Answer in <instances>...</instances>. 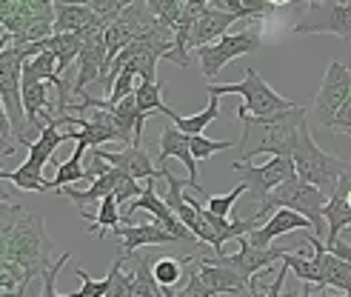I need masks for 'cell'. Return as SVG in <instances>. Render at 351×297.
Returning <instances> with one entry per match:
<instances>
[{
  "instance_id": "obj_1",
  "label": "cell",
  "mask_w": 351,
  "mask_h": 297,
  "mask_svg": "<svg viewBox=\"0 0 351 297\" xmlns=\"http://www.w3.org/2000/svg\"><path fill=\"white\" fill-rule=\"evenodd\" d=\"M0 260H9L26 269L32 277H43L51 266L55 240L46 232V220L38 212H29L26 206L12 203L3 195V212H0Z\"/></svg>"
},
{
  "instance_id": "obj_2",
  "label": "cell",
  "mask_w": 351,
  "mask_h": 297,
  "mask_svg": "<svg viewBox=\"0 0 351 297\" xmlns=\"http://www.w3.org/2000/svg\"><path fill=\"white\" fill-rule=\"evenodd\" d=\"M306 109L294 106L289 112H280L271 117H252L240 115L237 120L243 123L240 137V161L249 163L257 154H271V157H291L300 141V126L306 123Z\"/></svg>"
},
{
  "instance_id": "obj_3",
  "label": "cell",
  "mask_w": 351,
  "mask_h": 297,
  "mask_svg": "<svg viewBox=\"0 0 351 297\" xmlns=\"http://www.w3.org/2000/svg\"><path fill=\"white\" fill-rule=\"evenodd\" d=\"M326 206H328V195L320 191L317 186L306 183L303 178H291L289 183H283L280 189H274L271 195L263 200V209L257 212V220H263L269 212L274 215L277 209H291V212L303 215L311 220L314 235L326 237L328 235V223H326Z\"/></svg>"
},
{
  "instance_id": "obj_4",
  "label": "cell",
  "mask_w": 351,
  "mask_h": 297,
  "mask_svg": "<svg viewBox=\"0 0 351 297\" xmlns=\"http://www.w3.org/2000/svg\"><path fill=\"white\" fill-rule=\"evenodd\" d=\"M291 157H294V166H297V178L317 186L328 198H331V191L337 189L340 178L351 169V161H343V157L331 154L314 143V137L308 132V120L300 126V141H297V149Z\"/></svg>"
},
{
  "instance_id": "obj_5",
  "label": "cell",
  "mask_w": 351,
  "mask_h": 297,
  "mask_svg": "<svg viewBox=\"0 0 351 297\" xmlns=\"http://www.w3.org/2000/svg\"><path fill=\"white\" fill-rule=\"evenodd\" d=\"M208 95H240L243 97V106L234 112L240 115H252V117H271L280 112H289L294 109L297 103L280 97V92H274L271 86L257 75V69H245V78L240 83H208Z\"/></svg>"
},
{
  "instance_id": "obj_6",
  "label": "cell",
  "mask_w": 351,
  "mask_h": 297,
  "mask_svg": "<svg viewBox=\"0 0 351 297\" xmlns=\"http://www.w3.org/2000/svg\"><path fill=\"white\" fill-rule=\"evenodd\" d=\"M0 100H3V115L17 134V141L32 146L34 137L26 106H23V58L17 55V49H0Z\"/></svg>"
},
{
  "instance_id": "obj_7",
  "label": "cell",
  "mask_w": 351,
  "mask_h": 297,
  "mask_svg": "<svg viewBox=\"0 0 351 297\" xmlns=\"http://www.w3.org/2000/svg\"><path fill=\"white\" fill-rule=\"evenodd\" d=\"M257 49H260V32L257 29H243V32H234V34H226V38L208 43V46L195 49V55L200 60V72L206 75L208 83H212L232 60H237L243 55H254Z\"/></svg>"
},
{
  "instance_id": "obj_8",
  "label": "cell",
  "mask_w": 351,
  "mask_h": 297,
  "mask_svg": "<svg viewBox=\"0 0 351 297\" xmlns=\"http://www.w3.org/2000/svg\"><path fill=\"white\" fill-rule=\"evenodd\" d=\"M294 34H337L351 40V3L346 0H317L306 6L300 21L291 29Z\"/></svg>"
},
{
  "instance_id": "obj_9",
  "label": "cell",
  "mask_w": 351,
  "mask_h": 297,
  "mask_svg": "<svg viewBox=\"0 0 351 297\" xmlns=\"http://www.w3.org/2000/svg\"><path fill=\"white\" fill-rule=\"evenodd\" d=\"M232 171L240 174V183L249 186L252 198H254L260 206H263V200H266L274 189H280L283 183H289L291 178H297L294 157H271V161L263 163V166L234 161V163H232Z\"/></svg>"
},
{
  "instance_id": "obj_10",
  "label": "cell",
  "mask_w": 351,
  "mask_h": 297,
  "mask_svg": "<svg viewBox=\"0 0 351 297\" xmlns=\"http://www.w3.org/2000/svg\"><path fill=\"white\" fill-rule=\"evenodd\" d=\"M348 97H351V66L331 60L323 75L320 92L314 97V106H311L314 120H317L323 129H331V120H335V115L340 112V106Z\"/></svg>"
},
{
  "instance_id": "obj_11",
  "label": "cell",
  "mask_w": 351,
  "mask_h": 297,
  "mask_svg": "<svg viewBox=\"0 0 351 297\" xmlns=\"http://www.w3.org/2000/svg\"><path fill=\"white\" fill-rule=\"evenodd\" d=\"M286 249H257L252 246L249 237H240V249L234 254H208V260L217 266H229L234 269L237 274H243L245 281H252V277L263 274L271 263H277V260H283Z\"/></svg>"
},
{
  "instance_id": "obj_12",
  "label": "cell",
  "mask_w": 351,
  "mask_h": 297,
  "mask_svg": "<svg viewBox=\"0 0 351 297\" xmlns=\"http://www.w3.org/2000/svg\"><path fill=\"white\" fill-rule=\"evenodd\" d=\"M140 209H143V212H149V215H152L157 223L163 226V229H169L174 237H180L183 243L197 240L195 235H191V232L186 229V223H183L178 215L171 212V206H169V203H166L160 195H157V186H154V180H146V191H143V195H140L137 200H132V203H129V212H126V217H123V220L132 223V217L140 212Z\"/></svg>"
},
{
  "instance_id": "obj_13",
  "label": "cell",
  "mask_w": 351,
  "mask_h": 297,
  "mask_svg": "<svg viewBox=\"0 0 351 297\" xmlns=\"http://www.w3.org/2000/svg\"><path fill=\"white\" fill-rule=\"evenodd\" d=\"M303 237H306V243L311 246V257L317 260V266H320L323 289H326V286H328V289H340L346 297H351V263L340 260L314 232H308V235H303Z\"/></svg>"
},
{
  "instance_id": "obj_14",
  "label": "cell",
  "mask_w": 351,
  "mask_h": 297,
  "mask_svg": "<svg viewBox=\"0 0 351 297\" xmlns=\"http://www.w3.org/2000/svg\"><path fill=\"white\" fill-rule=\"evenodd\" d=\"M114 237L120 240V254L132 257L137 249L143 246H166V243H178L180 237H174L169 229H163L160 223H120L114 229Z\"/></svg>"
},
{
  "instance_id": "obj_15",
  "label": "cell",
  "mask_w": 351,
  "mask_h": 297,
  "mask_svg": "<svg viewBox=\"0 0 351 297\" xmlns=\"http://www.w3.org/2000/svg\"><path fill=\"white\" fill-rule=\"evenodd\" d=\"M100 161H109L114 169L126 171L134 180H157L163 178V169L154 166V161L146 154V146H126L123 152H106V149H92Z\"/></svg>"
},
{
  "instance_id": "obj_16",
  "label": "cell",
  "mask_w": 351,
  "mask_h": 297,
  "mask_svg": "<svg viewBox=\"0 0 351 297\" xmlns=\"http://www.w3.org/2000/svg\"><path fill=\"white\" fill-rule=\"evenodd\" d=\"M169 157H174V161H180L186 169H189V180H191V189L197 191V195H203V189L197 183V161L195 154H191V143H189V134L180 132L178 126H166L163 134H160V152H157V163H160V169L166 166Z\"/></svg>"
},
{
  "instance_id": "obj_17",
  "label": "cell",
  "mask_w": 351,
  "mask_h": 297,
  "mask_svg": "<svg viewBox=\"0 0 351 297\" xmlns=\"http://www.w3.org/2000/svg\"><path fill=\"white\" fill-rule=\"evenodd\" d=\"M297 229H303V232L311 229V232H314V226H311L308 217L291 212V209H277V212H274L266 223L257 226V229L249 235V240H252V246H257V249H271V240H274V237L289 235V232H297Z\"/></svg>"
},
{
  "instance_id": "obj_18",
  "label": "cell",
  "mask_w": 351,
  "mask_h": 297,
  "mask_svg": "<svg viewBox=\"0 0 351 297\" xmlns=\"http://www.w3.org/2000/svg\"><path fill=\"white\" fill-rule=\"evenodd\" d=\"M89 29H109L100 17L83 3L72 0H55V34H86Z\"/></svg>"
},
{
  "instance_id": "obj_19",
  "label": "cell",
  "mask_w": 351,
  "mask_h": 297,
  "mask_svg": "<svg viewBox=\"0 0 351 297\" xmlns=\"http://www.w3.org/2000/svg\"><path fill=\"white\" fill-rule=\"evenodd\" d=\"M129 174L126 171H120V169H112L109 174H103V178H97V180H92V186L89 189H77V186H66V189H60V195L63 198H69L75 206H77V212L80 209H89V206H100V200L103 198H109V195H114L117 191V186L126 180Z\"/></svg>"
},
{
  "instance_id": "obj_20",
  "label": "cell",
  "mask_w": 351,
  "mask_h": 297,
  "mask_svg": "<svg viewBox=\"0 0 351 297\" xmlns=\"http://www.w3.org/2000/svg\"><path fill=\"white\" fill-rule=\"evenodd\" d=\"M195 260H197L200 277H203L206 286L212 289L215 294H240V292H245V289H252L249 281H245L243 274H237L234 269L217 266V263H212L208 257H197V254H195Z\"/></svg>"
},
{
  "instance_id": "obj_21",
  "label": "cell",
  "mask_w": 351,
  "mask_h": 297,
  "mask_svg": "<svg viewBox=\"0 0 351 297\" xmlns=\"http://www.w3.org/2000/svg\"><path fill=\"white\" fill-rule=\"evenodd\" d=\"M232 23H237V17H234V14L208 6V9L200 14V21L195 23V32H191L189 49L195 51V49H200V46H208V43H215V40L226 38V34H229V26H232Z\"/></svg>"
},
{
  "instance_id": "obj_22",
  "label": "cell",
  "mask_w": 351,
  "mask_h": 297,
  "mask_svg": "<svg viewBox=\"0 0 351 297\" xmlns=\"http://www.w3.org/2000/svg\"><path fill=\"white\" fill-rule=\"evenodd\" d=\"M66 141H72V134H69V129H60L55 120L43 129V134L34 141L32 146H29V157H26V163L32 166V169H38V171H43V166L46 163H55V152H58V146L60 143H66Z\"/></svg>"
},
{
  "instance_id": "obj_23",
  "label": "cell",
  "mask_w": 351,
  "mask_h": 297,
  "mask_svg": "<svg viewBox=\"0 0 351 297\" xmlns=\"http://www.w3.org/2000/svg\"><path fill=\"white\" fill-rule=\"evenodd\" d=\"M134 100H137V109H140V143H143V132H146V117L149 112H160L166 117L174 115V109H169L166 103H163V83L157 80V83H137V89H134Z\"/></svg>"
},
{
  "instance_id": "obj_24",
  "label": "cell",
  "mask_w": 351,
  "mask_h": 297,
  "mask_svg": "<svg viewBox=\"0 0 351 297\" xmlns=\"http://www.w3.org/2000/svg\"><path fill=\"white\" fill-rule=\"evenodd\" d=\"M46 51L58 58V75L69 78L72 75V63L83 51V34H51V38H46Z\"/></svg>"
},
{
  "instance_id": "obj_25",
  "label": "cell",
  "mask_w": 351,
  "mask_h": 297,
  "mask_svg": "<svg viewBox=\"0 0 351 297\" xmlns=\"http://www.w3.org/2000/svg\"><path fill=\"white\" fill-rule=\"evenodd\" d=\"M117 198L114 195H109V198H103L100 200V206H97V212H89V209H80V217H86V220H89V229H86V232H89V235H97L100 240L103 237H106V232L112 229H117V226H120V212H117Z\"/></svg>"
},
{
  "instance_id": "obj_26",
  "label": "cell",
  "mask_w": 351,
  "mask_h": 297,
  "mask_svg": "<svg viewBox=\"0 0 351 297\" xmlns=\"http://www.w3.org/2000/svg\"><path fill=\"white\" fill-rule=\"evenodd\" d=\"M326 223H328V235H326V246L335 249L343 232L351 226V203L343 200L340 195H331L328 198V206H326Z\"/></svg>"
},
{
  "instance_id": "obj_27",
  "label": "cell",
  "mask_w": 351,
  "mask_h": 297,
  "mask_svg": "<svg viewBox=\"0 0 351 297\" xmlns=\"http://www.w3.org/2000/svg\"><path fill=\"white\" fill-rule=\"evenodd\" d=\"M220 117V97L217 95H208V106L203 109V112H197V115H189V117H183V115H178L174 112L169 120L174 126H178L180 132H186V134H203V129L208 126V123H215V120Z\"/></svg>"
},
{
  "instance_id": "obj_28",
  "label": "cell",
  "mask_w": 351,
  "mask_h": 297,
  "mask_svg": "<svg viewBox=\"0 0 351 297\" xmlns=\"http://www.w3.org/2000/svg\"><path fill=\"white\" fill-rule=\"evenodd\" d=\"M86 149L89 146H83V143H77L75 146V152H72V157L69 161H63L60 166H58V174H55V191L60 195V189H66V186H72V183H83V180H92L89 178V171H86V166H83V154H86Z\"/></svg>"
},
{
  "instance_id": "obj_29",
  "label": "cell",
  "mask_w": 351,
  "mask_h": 297,
  "mask_svg": "<svg viewBox=\"0 0 351 297\" xmlns=\"http://www.w3.org/2000/svg\"><path fill=\"white\" fill-rule=\"evenodd\" d=\"M0 180L3 183H14L17 189H23V191H40V195H46V191H55V183L46 180L43 178V171L38 169H32L29 163H23L21 169H14V171H0Z\"/></svg>"
},
{
  "instance_id": "obj_30",
  "label": "cell",
  "mask_w": 351,
  "mask_h": 297,
  "mask_svg": "<svg viewBox=\"0 0 351 297\" xmlns=\"http://www.w3.org/2000/svg\"><path fill=\"white\" fill-rule=\"evenodd\" d=\"M152 272H154V281L163 289H178L183 277H189V263L178 257H160V260H154Z\"/></svg>"
},
{
  "instance_id": "obj_31",
  "label": "cell",
  "mask_w": 351,
  "mask_h": 297,
  "mask_svg": "<svg viewBox=\"0 0 351 297\" xmlns=\"http://www.w3.org/2000/svg\"><path fill=\"white\" fill-rule=\"evenodd\" d=\"M283 263L291 269V274L300 277L303 283H311V286H320L323 289V274H320V266H317V260H314V257H303L300 252L286 249Z\"/></svg>"
},
{
  "instance_id": "obj_32",
  "label": "cell",
  "mask_w": 351,
  "mask_h": 297,
  "mask_svg": "<svg viewBox=\"0 0 351 297\" xmlns=\"http://www.w3.org/2000/svg\"><path fill=\"white\" fill-rule=\"evenodd\" d=\"M126 254H120L114 263H112V269H109V281H112V286H109V294L106 297H132V289H134V283H132V272H126Z\"/></svg>"
},
{
  "instance_id": "obj_33",
  "label": "cell",
  "mask_w": 351,
  "mask_h": 297,
  "mask_svg": "<svg viewBox=\"0 0 351 297\" xmlns=\"http://www.w3.org/2000/svg\"><path fill=\"white\" fill-rule=\"evenodd\" d=\"M132 3H134V0H86L83 6H89V9L100 17V23H103V26H112V23H114L117 17L126 12Z\"/></svg>"
},
{
  "instance_id": "obj_34",
  "label": "cell",
  "mask_w": 351,
  "mask_h": 297,
  "mask_svg": "<svg viewBox=\"0 0 351 297\" xmlns=\"http://www.w3.org/2000/svg\"><path fill=\"white\" fill-rule=\"evenodd\" d=\"M245 191H249V186L245 183H240V186H234L232 191H226V195H208L206 198V209L212 215H217V217H229L232 215V209H234V203L240 200V195H245Z\"/></svg>"
},
{
  "instance_id": "obj_35",
  "label": "cell",
  "mask_w": 351,
  "mask_h": 297,
  "mask_svg": "<svg viewBox=\"0 0 351 297\" xmlns=\"http://www.w3.org/2000/svg\"><path fill=\"white\" fill-rule=\"evenodd\" d=\"M189 143H191V154H195L197 163L206 161V157L217 154V152H226V149L234 146V141H208V137H203V134H195V137L189 134Z\"/></svg>"
},
{
  "instance_id": "obj_36",
  "label": "cell",
  "mask_w": 351,
  "mask_h": 297,
  "mask_svg": "<svg viewBox=\"0 0 351 297\" xmlns=\"http://www.w3.org/2000/svg\"><path fill=\"white\" fill-rule=\"evenodd\" d=\"M146 3L154 12L157 21L171 26V29H174V23L180 21V14H183V0H146Z\"/></svg>"
},
{
  "instance_id": "obj_37",
  "label": "cell",
  "mask_w": 351,
  "mask_h": 297,
  "mask_svg": "<svg viewBox=\"0 0 351 297\" xmlns=\"http://www.w3.org/2000/svg\"><path fill=\"white\" fill-rule=\"evenodd\" d=\"M75 272H77V277L83 281V286H80L77 297H106V294H109V286H112L109 274H106V277H100V281H95V277H92L89 272H86L83 266H75Z\"/></svg>"
},
{
  "instance_id": "obj_38",
  "label": "cell",
  "mask_w": 351,
  "mask_h": 297,
  "mask_svg": "<svg viewBox=\"0 0 351 297\" xmlns=\"http://www.w3.org/2000/svg\"><path fill=\"white\" fill-rule=\"evenodd\" d=\"M72 260V254L69 252H63L58 260H55V266H51L46 274H43V289H40V294L38 297H77V292H69V294H58V289H55V283H58V274H60V269Z\"/></svg>"
},
{
  "instance_id": "obj_39",
  "label": "cell",
  "mask_w": 351,
  "mask_h": 297,
  "mask_svg": "<svg viewBox=\"0 0 351 297\" xmlns=\"http://www.w3.org/2000/svg\"><path fill=\"white\" fill-rule=\"evenodd\" d=\"M14 143H21V141H17V134H14L12 123H9V117L0 115V157H3V161L14 154Z\"/></svg>"
},
{
  "instance_id": "obj_40",
  "label": "cell",
  "mask_w": 351,
  "mask_h": 297,
  "mask_svg": "<svg viewBox=\"0 0 351 297\" xmlns=\"http://www.w3.org/2000/svg\"><path fill=\"white\" fill-rule=\"evenodd\" d=\"M208 6H212V9H220V12H229V14L237 17V21H252L249 12L243 9V0H208Z\"/></svg>"
},
{
  "instance_id": "obj_41",
  "label": "cell",
  "mask_w": 351,
  "mask_h": 297,
  "mask_svg": "<svg viewBox=\"0 0 351 297\" xmlns=\"http://www.w3.org/2000/svg\"><path fill=\"white\" fill-rule=\"evenodd\" d=\"M328 132H343V134H351V97L340 106V112L331 120V129Z\"/></svg>"
},
{
  "instance_id": "obj_42",
  "label": "cell",
  "mask_w": 351,
  "mask_h": 297,
  "mask_svg": "<svg viewBox=\"0 0 351 297\" xmlns=\"http://www.w3.org/2000/svg\"><path fill=\"white\" fill-rule=\"evenodd\" d=\"M289 274H291V269L283 263V266H280V272H277V277L271 281V286L266 289V297H283V286H286V277Z\"/></svg>"
},
{
  "instance_id": "obj_43",
  "label": "cell",
  "mask_w": 351,
  "mask_h": 297,
  "mask_svg": "<svg viewBox=\"0 0 351 297\" xmlns=\"http://www.w3.org/2000/svg\"><path fill=\"white\" fill-rule=\"evenodd\" d=\"M331 252H335L340 260H346V263H351V243H346V240H340L337 243V246L335 249H331Z\"/></svg>"
},
{
  "instance_id": "obj_44",
  "label": "cell",
  "mask_w": 351,
  "mask_h": 297,
  "mask_svg": "<svg viewBox=\"0 0 351 297\" xmlns=\"http://www.w3.org/2000/svg\"><path fill=\"white\" fill-rule=\"evenodd\" d=\"M303 297H346V294H328L326 289L323 292H314L311 283H303Z\"/></svg>"
},
{
  "instance_id": "obj_45",
  "label": "cell",
  "mask_w": 351,
  "mask_h": 297,
  "mask_svg": "<svg viewBox=\"0 0 351 297\" xmlns=\"http://www.w3.org/2000/svg\"><path fill=\"white\" fill-rule=\"evenodd\" d=\"M0 297H34V294L29 292V286H21L17 292H0Z\"/></svg>"
},
{
  "instance_id": "obj_46",
  "label": "cell",
  "mask_w": 351,
  "mask_h": 297,
  "mask_svg": "<svg viewBox=\"0 0 351 297\" xmlns=\"http://www.w3.org/2000/svg\"><path fill=\"white\" fill-rule=\"evenodd\" d=\"M271 6H286V3H291V0H269Z\"/></svg>"
},
{
  "instance_id": "obj_47",
  "label": "cell",
  "mask_w": 351,
  "mask_h": 297,
  "mask_svg": "<svg viewBox=\"0 0 351 297\" xmlns=\"http://www.w3.org/2000/svg\"><path fill=\"white\" fill-rule=\"evenodd\" d=\"M303 3H306V6H311V3H317V0H303ZM346 3H351V0H346Z\"/></svg>"
},
{
  "instance_id": "obj_48",
  "label": "cell",
  "mask_w": 351,
  "mask_h": 297,
  "mask_svg": "<svg viewBox=\"0 0 351 297\" xmlns=\"http://www.w3.org/2000/svg\"><path fill=\"white\" fill-rule=\"evenodd\" d=\"M146 297H160V292H149V294H146Z\"/></svg>"
},
{
  "instance_id": "obj_49",
  "label": "cell",
  "mask_w": 351,
  "mask_h": 297,
  "mask_svg": "<svg viewBox=\"0 0 351 297\" xmlns=\"http://www.w3.org/2000/svg\"><path fill=\"white\" fill-rule=\"evenodd\" d=\"M72 3H86V0H72Z\"/></svg>"
}]
</instances>
